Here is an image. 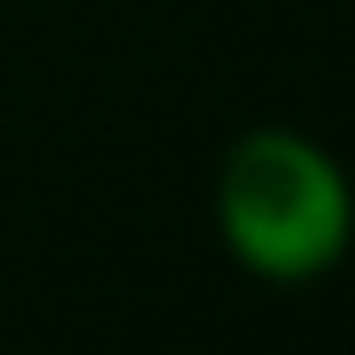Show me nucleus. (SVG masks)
Returning <instances> with one entry per match:
<instances>
[{
    "label": "nucleus",
    "instance_id": "1",
    "mask_svg": "<svg viewBox=\"0 0 355 355\" xmlns=\"http://www.w3.org/2000/svg\"><path fill=\"white\" fill-rule=\"evenodd\" d=\"M217 237L263 283L329 277L355 243L349 171L296 125H250L217 165Z\"/></svg>",
    "mask_w": 355,
    "mask_h": 355
}]
</instances>
